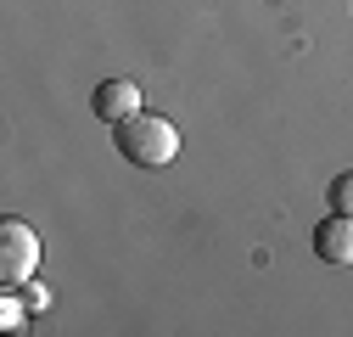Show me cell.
Instances as JSON below:
<instances>
[{
    "label": "cell",
    "mask_w": 353,
    "mask_h": 337,
    "mask_svg": "<svg viewBox=\"0 0 353 337\" xmlns=\"http://www.w3.org/2000/svg\"><path fill=\"white\" fill-rule=\"evenodd\" d=\"M39 270V231L28 220H0V287H28Z\"/></svg>",
    "instance_id": "2"
},
{
    "label": "cell",
    "mask_w": 353,
    "mask_h": 337,
    "mask_svg": "<svg viewBox=\"0 0 353 337\" xmlns=\"http://www.w3.org/2000/svg\"><path fill=\"white\" fill-rule=\"evenodd\" d=\"M90 107H96V118H101V124H112V130H118L123 118L146 113V107H141V84H135V79H107V84H96Z\"/></svg>",
    "instance_id": "3"
},
{
    "label": "cell",
    "mask_w": 353,
    "mask_h": 337,
    "mask_svg": "<svg viewBox=\"0 0 353 337\" xmlns=\"http://www.w3.org/2000/svg\"><path fill=\"white\" fill-rule=\"evenodd\" d=\"M118 152L129 163H141V168H168L180 157V130L168 118H157V113H135V118L118 124Z\"/></svg>",
    "instance_id": "1"
},
{
    "label": "cell",
    "mask_w": 353,
    "mask_h": 337,
    "mask_svg": "<svg viewBox=\"0 0 353 337\" xmlns=\"http://www.w3.org/2000/svg\"><path fill=\"white\" fill-rule=\"evenodd\" d=\"M314 253L325 264H353V214H331L314 231Z\"/></svg>",
    "instance_id": "4"
},
{
    "label": "cell",
    "mask_w": 353,
    "mask_h": 337,
    "mask_svg": "<svg viewBox=\"0 0 353 337\" xmlns=\"http://www.w3.org/2000/svg\"><path fill=\"white\" fill-rule=\"evenodd\" d=\"M331 214H353V175L331 180Z\"/></svg>",
    "instance_id": "5"
},
{
    "label": "cell",
    "mask_w": 353,
    "mask_h": 337,
    "mask_svg": "<svg viewBox=\"0 0 353 337\" xmlns=\"http://www.w3.org/2000/svg\"><path fill=\"white\" fill-rule=\"evenodd\" d=\"M23 320H28V315H23V304L12 298V287H6V298H0V326H6V331H23Z\"/></svg>",
    "instance_id": "6"
}]
</instances>
